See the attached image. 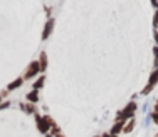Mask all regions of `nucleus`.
<instances>
[{
    "instance_id": "nucleus-14",
    "label": "nucleus",
    "mask_w": 158,
    "mask_h": 137,
    "mask_svg": "<svg viewBox=\"0 0 158 137\" xmlns=\"http://www.w3.org/2000/svg\"><path fill=\"white\" fill-rule=\"evenodd\" d=\"M152 90H153V86H150V84H146V87L141 90V95H148Z\"/></svg>"
},
{
    "instance_id": "nucleus-12",
    "label": "nucleus",
    "mask_w": 158,
    "mask_h": 137,
    "mask_svg": "<svg viewBox=\"0 0 158 137\" xmlns=\"http://www.w3.org/2000/svg\"><path fill=\"white\" fill-rule=\"evenodd\" d=\"M44 82H46V77H44V75H40L39 79H37L35 82H34L32 89H34V90H39V89H42V87H44Z\"/></svg>"
},
{
    "instance_id": "nucleus-22",
    "label": "nucleus",
    "mask_w": 158,
    "mask_h": 137,
    "mask_svg": "<svg viewBox=\"0 0 158 137\" xmlns=\"http://www.w3.org/2000/svg\"><path fill=\"white\" fill-rule=\"evenodd\" d=\"M44 137H54V135H52V134H46V135H44Z\"/></svg>"
},
{
    "instance_id": "nucleus-8",
    "label": "nucleus",
    "mask_w": 158,
    "mask_h": 137,
    "mask_svg": "<svg viewBox=\"0 0 158 137\" xmlns=\"http://www.w3.org/2000/svg\"><path fill=\"white\" fill-rule=\"evenodd\" d=\"M25 99H27L31 104H37V102H39V90H34V89H32V90L25 95Z\"/></svg>"
},
{
    "instance_id": "nucleus-1",
    "label": "nucleus",
    "mask_w": 158,
    "mask_h": 137,
    "mask_svg": "<svg viewBox=\"0 0 158 137\" xmlns=\"http://www.w3.org/2000/svg\"><path fill=\"white\" fill-rule=\"evenodd\" d=\"M136 109H138V105H136V102H135V101L128 102L126 105H125V109H123V110H119V112L116 114V119H114V122H118V120H130V119H133V117H135V112H136Z\"/></svg>"
},
{
    "instance_id": "nucleus-23",
    "label": "nucleus",
    "mask_w": 158,
    "mask_h": 137,
    "mask_svg": "<svg viewBox=\"0 0 158 137\" xmlns=\"http://www.w3.org/2000/svg\"><path fill=\"white\" fill-rule=\"evenodd\" d=\"M56 137H66V135H64V134H57V135H56Z\"/></svg>"
},
{
    "instance_id": "nucleus-25",
    "label": "nucleus",
    "mask_w": 158,
    "mask_h": 137,
    "mask_svg": "<svg viewBox=\"0 0 158 137\" xmlns=\"http://www.w3.org/2000/svg\"><path fill=\"white\" fill-rule=\"evenodd\" d=\"M0 102H2V97H0Z\"/></svg>"
},
{
    "instance_id": "nucleus-11",
    "label": "nucleus",
    "mask_w": 158,
    "mask_h": 137,
    "mask_svg": "<svg viewBox=\"0 0 158 137\" xmlns=\"http://www.w3.org/2000/svg\"><path fill=\"white\" fill-rule=\"evenodd\" d=\"M148 84H150V86H153V87H155L156 84H158V67H156V69H153V72L150 74Z\"/></svg>"
},
{
    "instance_id": "nucleus-2",
    "label": "nucleus",
    "mask_w": 158,
    "mask_h": 137,
    "mask_svg": "<svg viewBox=\"0 0 158 137\" xmlns=\"http://www.w3.org/2000/svg\"><path fill=\"white\" fill-rule=\"evenodd\" d=\"M39 72H40L39 60H34V62H31V64H29V67L25 69V72H24V75H22V79H24V80H29V79H32V77H35Z\"/></svg>"
},
{
    "instance_id": "nucleus-21",
    "label": "nucleus",
    "mask_w": 158,
    "mask_h": 137,
    "mask_svg": "<svg viewBox=\"0 0 158 137\" xmlns=\"http://www.w3.org/2000/svg\"><path fill=\"white\" fill-rule=\"evenodd\" d=\"M153 112H158V101L155 102V107H153Z\"/></svg>"
},
{
    "instance_id": "nucleus-3",
    "label": "nucleus",
    "mask_w": 158,
    "mask_h": 137,
    "mask_svg": "<svg viewBox=\"0 0 158 137\" xmlns=\"http://www.w3.org/2000/svg\"><path fill=\"white\" fill-rule=\"evenodd\" d=\"M34 117H35V127H37V131H39L40 134H44V135L49 134L51 127H49V125H47V122L44 120V117L40 116L39 112H37V114H34Z\"/></svg>"
},
{
    "instance_id": "nucleus-6",
    "label": "nucleus",
    "mask_w": 158,
    "mask_h": 137,
    "mask_svg": "<svg viewBox=\"0 0 158 137\" xmlns=\"http://www.w3.org/2000/svg\"><path fill=\"white\" fill-rule=\"evenodd\" d=\"M135 127H136V120H135V117H133V119L126 120L125 127H123V134H130V132H133Z\"/></svg>"
},
{
    "instance_id": "nucleus-5",
    "label": "nucleus",
    "mask_w": 158,
    "mask_h": 137,
    "mask_svg": "<svg viewBox=\"0 0 158 137\" xmlns=\"http://www.w3.org/2000/svg\"><path fill=\"white\" fill-rule=\"evenodd\" d=\"M52 29H54V20H47L46 27H44V32H42V39L44 40L49 39V35L52 34Z\"/></svg>"
},
{
    "instance_id": "nucleus-19",
    "label": "nucleus",
    "mask_w": 158,
    "mask_h": 137,
    "mask_svg": "<svg viewBox=\"0 0 158 137\" xmlns=\"http://www.w3.org/2000/svg\"><path fill=\"white\" fill-rule=\"evenodd\" d=\"M101 137H118V135H113V134H110V132H104Z\"/></svg>"
},
{
    "instance_id": "nucleus-10",
    "label": "nucleus",
    "mask_w": 158,
    "mask_h": 137,
    "mask_svg": "<svg viewBox=\"0 0 158 137\" xmlns=\"http://www.w3.org/2000/svg\"><path fill=\"white\" fill-rule=\"evenodd\" d=\"M39 65H40V72H44V70L47 69V54H46V52H40Z\"/></svg>"
},
{
    "instance_id": "nucleus-24",
    "label": "nucleus",
    "mask_w": 158,
    "mask_h": 137,
    "mask_svg": "<svg viewBox=\"0 0 158 137\" xmlns=\"http://www.w3.org/2000/svg\"><path fill=\"white\" fill-rule=\"evenodd\" d=\"M94 137H101V135H94Z\"/></svg>"
},
{
    "instance_id": "nucleus-7",
    "label": "nucleus",
    "mask_w": 158,
    "mask_h": 137,
    "mask_svg": "<svg viewBox=\"0 0 158 137\" xmlns=\"http://www.w3.org/2000/svg\"><path fill=\"white\" fill-rule=\"evenodd\" d=\"M22 86H24V79H22V77H19V79H15V80H14V82H10L9 84V86H7V90H17V89L19 87H22Z\"/></svg>"
},
{
    "instance_id": "nucleus-18",
    "label": "nucleus",
    "mask_w": 158,
    "mask_h": 137,
    "mask_svg": "<svg viewBox=\"0 0 158 137\" xmlns=\"http://www.w3.org/2000/svg\"><path fill=\"white\" fill-rule=\"evenodd\" d=\"M153 37H155V44L158 45V30H155V32H153Z\"/></svg>"
},
{
    "instance_id": "nucleus-16",
    "label": "nucleus",
    "mask_w": 158,
    "mask_h": 137,
    "mask_svg": "<svg viewBox=\"0 0 158 137\" xmlns=\"http://www.w3.org/2000/svg\"><path fill=\"white\" fill-rule=\"evenodd\" d=\"M150 119H152L153 124L158 127V112H152V114H150Z\"/></svg>"
},
{
    "instance_id": "nucleus-20",
    "label": "nucleus",
    "mask_w": 158,
    "mask_h": 137,
    "mask_svg": "<svg viewBox=\"0 0 158 137\" xmlns=\"http://www.w3.org/2000/svg\"><path fill=\"white\" fill-rule=\"evenodd\" d=\"M152 5L155 7V9H158V0H152Z\"/></svg>"
},
{
    "instance_id": "nucleus-17",
    "label": "nucleus",
    "mask_w": 158,
    "mask_h": 137,
    "mask_svg": "<svg viewBox=\"0 0 158 137\" xmlns=\"http://www.w3.org/2000/svg\"><path fill=\"white\" fill-rule=\"evenodd\" d=\"M153 27H155V30L158 29V10L155 12V17H153Z\"/></svg>"
},
{
    "instance_id": "nucleus-4",
    "label": "nucleus",
    "mask_w": 158,
    "mask_h": 137,
    "mask_svg": "<svg viewBox=\"0 0 158 137\" xmlns=\"http://www.w3.org/2000/svg\"><path fill=\"white\" fill-rule=\"evenodd\" d=\"M125 124H126V120H118V122H114L113 124V127L110 129V134L113 135H119L123 132V127H125Z\"/></svg>"
},
{
    "instance_id": "nucleus-15",
    "label": "nucleus",
    "mask_w": 158,
    "mask_h": 137,
    "mask_svg": "<svg viewBox=\"0 0 158 137\" xmlns=\"http://www.w3.org/2000/svg\"><path fill=\"white\" fill-rule=\"evenodd\" d=\"M153 57H155V69L158 67V45L153 47Z\"/></svg>"
},
{
    "instance_id": "nucleus-9",
    "label": "nucleus",
    "mask_w": 158,
    "mask_h": 137,
    "mask_svg": "<svg viewBox=\"0 0 158 137\" xmlns=\"http://www.w3.org/2000/svg\"><path fill=\"white\" fill-rule=\"evenodd\" d=\"M20 109L24 110V112H27V114H37V110H35V105L31 102H27V104H20Z\"/></svg>"
},
{
    "instance_id": "nucleus-13",
    "label": "nucleus",
    "mask_w": 158,
    "mask_h": 137,
    "mask_svg": "<svg viewBox=\"0 0 158 137\" xmlns=\"http://www.w3.org/2000/svg\"><path fill=\"white\" fill-rule=\"evenodd\" d=\"M42 117H44V120L47 122V125H49V127H51V129H52V127H56V125H57V124H56V120L52 119L51 116H42ZM49 132H51V131H49Z\"/></svg>"
}]
</instances>
